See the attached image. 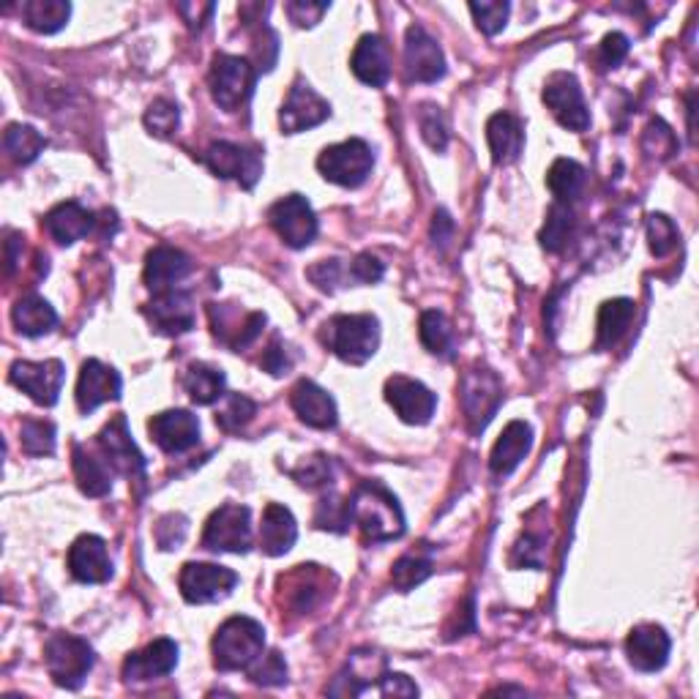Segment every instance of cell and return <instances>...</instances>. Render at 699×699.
Instances as JSON below:
<instances>
[{
  "mask_svg": "<svg viewBox=\"0 0 699 699\" xmlns=\"http://www.w3.org/2000/svg\"><path fill=\"white\" fill-rule=\"evenodd\" d=\"M298 539V525L290 509L279 503H268L262 511V525H260V549L271 558L290 552L292 543Z\"/></svg>",
  "mask_w": 699,
  "mask_h": 699,
  "instance_id": "obj_30",
  "label": "cell"
},
{
  "mask_svg": "<svg viewBox=\"0 0 699 699\" xmlns=\"http://www.w3.org/2000/svg\"><path fill=\"white\" fill-rule=\"evenodd\" d=\"M20 443L28 457H50L56 451V427L41 418H28L22 421Z\"/></svg>",
  "mask_w": 699,
  "mask_h": 699,
  "instance_id": "obj_42",
  "label": "cell"
},
{
  "mask_svg": "<svg viewBox=\"0 0 699 699\" xmlns=\"http://www.w3.org/2000/svg\"><path fill=\"white\" fill-rule=\"evenodd\" d=\"M386 399L393 408V413L402 418L405 423H413V427L427 423L435 416V408H438V397L423 382L402 378V375L386 382Z\"/></svg>",
  "mask_w": 699,
  "mask_h": 699,
  "instance_id": "obj_16",
  "label": "cell"
},
{
  "mask_svg": "<svg viewBox=\"0 0 699 699\" xmlns=\"http://www.w3.org/2000/svg\"><path fill=\"white\" fill-rule=\"evenodd\" d=\"M178 127H181V110H178L176 101L157 99L146 110V129L153 137H172Z\"/></svg>",
  "mask_w": 699,
  "mask_h": 699,
  "instance_id": "obj_46",
  "label": "cell"
},
{
  "mask_svg": "<svg viewBox=\"0 0 699 699\" xmlns=\"http://www.w3.org/2000/svg\"><path fill=\"white\" fill-rule=\"evenodd\" d=\"M322 342L350 367H361L378 352L380 322L372 314H337L322 326Z\"/></svg>",
  "mask_w": 699,
  "mask_h": 699,
  "instance_id": "obj_2",
  "label": "cell"
},
{
  "mask_svg": "<svg viewBox=\"0 0 699 699\" xmlns=\"http://www.w3.org/2000/svg\"><path fill=\"white\" fill-rule=\"evenodd\" d=\"M372 148L363 140H358V137L328 146L318 157V170L322 172V178L344 189L361 187L369 178V172H372Z\"/></svg>",
  "mask_w": 699,
  "mask_h": 699,
  "instance_id": "obj_6",
  "label": "cell"
},
{
  "mask_svg": "<svg viewBox=\"0 0 699 699\" xmlns=\"http://www.w3.org/2000/svg\"><path fill=\"white\" fill-rule=\"evenodd\" d=\"M292 478L307 489L326 487V483H331V478H333L331 462H328V457H322V453H314V457L303 459L301 468L292 470Z\"/></svg>",
  "mask_w": 699,
  "mask_h": 699,
  "instance_id": "obj_52",
  "label": "cell"
},
{
  "mask_svg": "<svg viewBox=\"0 0 699 699\" xmlns=\"http://www.w3.org/2000/svg\"><path fill=\"white\" fill-rule=\"evenodd\" d=\"M642 148L648 157H656V159H669L675 153V148H678V140H675L672 129L667 127L665 121H650L648 129H645L642 134Z\"/></svg>",
  "mask_w": 699,
  "mask_h": 699,
  "instance_id": "obj_49",
  "label": "cell"
},
{
  "mask_svg": "<svg viewBox=\"0 0 699 699\" xmlns=\"http://www.w3.org/2000/svg\"><path fill=\"white\" fill-rule=\"evenodd\" d=\"M459 399H462V410L470 429L481 432L492 421V416L498 413L500 402H503V382H500L492 369L473 367L470 372H465Z\"/></svg>",
  "mask_w": 699,
  "mask_h": 699,
  "instance_id": "obj_8",
  "label": "cell"
},
{
  "mask_svg": "<svg viewBox=\"0 0 699 699\" xmlns=\"http://www.w3.org/2000/svg\"><path fill=\"white\" fill-rule=\"evenodd\" d=\"M635 301L629 298H615L607 301L599 312V350H609L623 339L629 331L631 320H635Z\"/></svg>",
  "mask_w": 699,
  "mask_h": 699,
  "instance_id": "obj_36",
  "label": "cell"
},
{
  "mask_svg": "<svg viewBox=\"0 0 699 699\" xmlns=\"http://www.w3.org/2000/svg\"><path fill=\"white\" fill-rule=\"evenodd\" d=\"M202 547L211 549V552H249L252 549V513L247 506H219L208 519Z\"/></svg>",
  "mask_w": 699,
  "mask_h": 699,
  "instance_id": "obj_7",
  "label": "cell"
},
{
  "mask_svg": "<svg viewBox=\"0 0 699 699\" xmlns=\"http://www.w3.org/2000/svg\"><path fill=\"white\" fill-rule=\"evenodd\" d=\"M487 142L495 164H511L519 159L525 146L522 123L511 112H495L487 123Z\"/></svg>",
  "mask_w": 699,
  "mask_h": 699,
  "instance_id": "obj_31",
  "label": "cell"
},
{
  "mask_svg": "<svg viewBox=\"0 0 699 699\" xmlns=\"http://www.w3.org/2000/svg\"><path fill=\"white\" fill-rule=\"evenodd\" d=\"M547 187L558 197V202H569L585 187V167L573 159H558L547 172Z\"/></svg>",
  "mask_w": 699,
  "mask_h": 699,
  "instance_id": "obj_38",
  "label": "cell"
},
{
  "mask_svg": "<svg viewBox=\"0 0 699 699\" xmlns=\"http://www.w3.org/2000/svg\"><path fill=\"white\" fill-rule=\"evenodd\" d=\"M266 648V629L247 615L224 620L213 637V665L222 672H241L262 656Z\"/></svg>",
  "mask_w": 699,
  "mask_h": 699,
  "instance_id": "obj_3",
  "label": "cell"
},
{
  "mask_svg": "<svg viewBox=\"0 0 699 699\" xmlns=\"http://www.w3.org/2000/svg\"><path fill=\"white\" fill-rule=\"evenodd\" d=\"M148 320L164 337H178V333H187L194 326V307H191V298L187 292H159L151 303L146 307Z\"/></svg>",
  "mask_w": 699,
  "mask_h": 699,
  "instance_id": "obj_24",
  "label": "cell"
},
{
  "mask_svg": "<svg viewBox=\"0 0 699 699\" xmlns=\"http://www.w3.org/2000/svg\"><path fill=\"white\" fill-rule=\"evenodd\" d=\"M254 66L247 58L227 56V52H219L208 71V88H211L213 101L227 112H236L238 107L247 104L254 91Z\"/></svg>",
  "mask_w": 699,
  "mask_h": 699,
  "instance_id": "obj_5",
  "label": "cell"
},
{
  "mask_svg": "<svg viewBox=\"0 0 699 699\" xmlns=\"http://www.w3.org/2000/svg\"><path fill=\"white\" fill-rule=\"evenodd\" d=\"M470 14H473L478 31H483L487 36H495L500 33L506 28V22H509V14H511V6L509 3H470Z\"/></svg>",
  "mask_w": 699,
  "mask_h": 699,
  "instance_id": "obj_50",
  "label": "cell"
},
{
  "mask_svg": "<svg viewBox=\"0 0 699 699\" xmlns=\"http://www.w3.org/2000/svg\"><path fill=\"white\" fill-rule=\"evenodd\" d=\"M69 573L77 582L86 585H101L110 582L112 577V560L107 555V543L99 536H80L69 547Z\"/></svg>",
  "mask_w": 699,
  "mask_h": 699,
  "instance_id": "obj_20",
  "label": "cell"
},
{
  "mask_svg": "<svg viewBox=\"0 0 699 699\" xmlns=\"http://www.w3.org/2000/svg\"><path fill=\"white\" fill-rule=\"evenodd\" d=\"M631 44L623 33H607L605 41L599 44V63L601 69H615L626 56H629Z\"/></svg>",
  "mask_w": 699,
  "mask_h": 699,
  "instance_id": "obj_56",
  "label": "cell"
},
{
  "mask_svg": "<svg viewBox=\"0 0 699 699\" xmlns=\"http://www.w3.org/2000/svg\"><path fill=\"white\" fill-rule=\"evenodd\" d=\"M187 539V519L181 513H167L157 525V541L161 549H176L178 543Z\"/></svg>",
  "mask_w": 699,
  "mask_h": 699,
  "instance_id": "obj_54",
  "label": "cell"
},
{
  "mask_svg": "<svg viewBox=\"0 0 699 699\" xmlns=\"http://www.w3.org/2000/svg\"><path fill=\"white\" fill-rule=\"evenodd\" d=\"M116 399H121V375L96 358L82 363L80 380H77V408L82 413H93L96 408Z\"/></svg>",
  "mask_w": 699,
  "mask_h": 699,
  "instance_id": "obj_18",
  "label": "cell"
},
{
  "mask_svg": "<svg viewBox=\"0 0 699 699\" xmlns=\"http://www.w3.org/2000/svg\"><path fill=\"white\" fill-rule=\"evenodd\" d=\"M11 320L22 337H44L56 328L58 314L41 296H26L11 309Z\"/></svg>",
  "mask_w": 699,
  "mask_h": 699,
  "instance_id": "obj_35",
  "label": "cell"
},
{
  "mask_svg": "<svg viewBox=\"0 0 699 699\" xmlns=\"http://www.w3.org/2000/svg\"><path fill=\"white\" fill-rule=\"evenodd\" d=\"M3 148L17 164H31V161L39 159V153L47 148V140L33 127L11 123L3 134Z\"/></svg>",
  "mask_w": 699,
  "mask_h": 699,
  "instance_id": "obj_39",
  "label": "cell"
},
{
  "mask_svg": "<svg viewBox=\"0 0 699 699\" xmlns=\"http://www.w3.org/2000/svg\"><path fill=\"white\" fill-rule=\"evenodd\" d=\"M238 573L217 563H187L178 573V588L189 605H213L232 593Z\"/></svg>",
  "mask_w": 699,
  "mask_h": 699,
  "instance_id": "obj_11",
  "label": "cell"
},
{
  "mask_svg": "<svg viewBox=\"0 0 699 699\" xmlns=\"http://www.w3.org/2000/svg\"><path fill=\"white\" fill-rule=\"evenodd\" d=\"M112 465L107 459L93 457L86 446H74V478L77 487L88 498H104L112 489Z\"/></svg>",
  "mask_w": 699,
  "mask_h": 699,
  "instance_id": "obj_32",
  "label": "cell"
},
{
  "mask_svg": "<svg viewBox=\"0 0 699 699\" xmlns=\"http://www.w3.org/2000/svg\"><path fill=\"white\" fill-rule=\"evenodd\" d=\"M543 541L533 539V536H525L519 539L517 547H513L511 563L513 566H528V569H541L543 566Z\"/></svg>",
  "mask_w": 699,
  "mask_h": 699,
  "instance_id": "obj_57",
  "label": "cell"
},
{
  "mask_svg": "<svg viewBox=\"0 0 699 699\" xmlns=\"http://www.w3.org/2000/svg\"><path fill=\"white\" fill-rule=\"evenodd\" d=\"M380 695L382 697H418V686L408 678V675L386 672L380 680Z\"/></svg>",
  "mask_w": 699,
  "mask_h": 699,
  "instance_id": "obj_59",
  "label": "cell"
},
{
  "mask_svg": "<svg viewBox=\"0 0 699 699\" xmlns=\"http://www.w3.org/2000/svg\"><path fill=\"white\" fill-rule=\"evenodd\" d=\"M249 678L257 686H282L287 683V665L282 653L271 650V653L260 656L252 667H249Z\"/></svg>",
  "mask_w": 699,
  "mask_h": 699,
  "instance_id": "obj_51",
  "label": "cell"
},
{
  "mask_svg": "<svg viewBox=\"0 0 699 699\" xmlns=\"http://www.w3.org/2000/svg\"><path fill=\"white\" fill-rule=\"evenodd\" d=\"M178 667V645L172 639H157L148 648L131 653L123 661V678L129 683H142V680H157L170 675Z\"/></svg>",
  "mask_w": 699,
  "mask_h": 699,
  "instance_id": "obj_21",
  "label": "cell"
},
{
  "mask_svg": "<svg viewBox=\"0 0 699 699\" xmlns=\"http://www.w3.org/2000/svg\"><path fill=\"white\" fill-rule=\"evenodd\" d=\"M432 573V558L429 552H408L393 563L391 579L399 590H413Z\"/></svg>",
  "mask_w": 699,
  "mask_h": 699,
  "instance_id": "obj_41",
  "label": "cell"
},
{
  "mask_svg": "<svg viewBox=\"0 0 699 699\" xmlns=\"http://www.w3.org/2000/svg\"><path fill=\"white\" fill-rule=\"evenodd\" d=\"M290 405L296 416L312 429H333L337 427V402L322 391L318 382L298 380L290 391Z\"/></svg>",
  "mask_w": 699,
  "mask_h": 699,
  "instance_id": "obj_23",
  "label": "cell"
},
{
  "mask_svg": "<svg viewBox=\"0 0 699 699\" xmlns=\"http://www.w3.org/2000/svg\"><path fill=\"white\" fill-rule=\"evenodd\" d=\"M148 432L164 453H183L200 440V421L189 410H164L151 418Z\"/></svg>",
  "mask_w": 699,
  "mask_h": 699,
  "instance_id": "obj_19",
  "label": "cell"
},
{
  "mask_svg": "<svg viewBox=\"0 0 699 699\" xmlns=\"http://www.w3.org/2000/svg\"><path fill=\"white\" fill-rule=\"evenodd\" d=\"M648 241L650 252L656 257H667L678 247V230H675L672 219H667L665 213H650L648 217Z\"/></svg>",
  "mask_w": 699,
  "mask_h": 699,
  "instance_id": "obj_48",
  "label": "cell"
},
{
  "mask_svg": "<svg viewBox=\"0 0 699 699\" xmlns=\"http://www.w3.org/2000/svg\"><path fill=\"white\" fill-rule=\"evenodd\" d=\"M326 11L328 3H312V0H292V3H287V17H290L298 28L318 26Z\"/></svg>",
  "mask_w": 699,
  "mask_h": 699,
  "instance_id": "obj_55",
  "label": "cell"
},
{
  "mask_svg": "<svg viewBox=\"0 0 699 699\" xmlns=\"http://www.w3.org/2000/svg\"><path fill=\"white\" fill-rule=\"evenodd\" d=\"M224 382L222 369L211 367L206 361L189 363L187 372H183V388H187L191 402L202 405V408L224 397Z\"/></svg>",
  "mask_w": 699,
  "mask_h": 699,
  "instance_id": "obj_34",
  "label": "cell"
},
{
  "mask_svg": "<svg viewBox=\"0 0 699 699\" xmlns=\"http://www.w3.org/2000/svg\"><path fill=\"white\" fill-rule=\"evenodd\" d=\"M418 337L432 356L448 358L453 352V328L443 312H435V309L423 312L421 322H418Z\"/></svg>",
  "mask_w": 699,
  "mask_h": 699,
  "instance_id": "obj_40",
  "label": "cell"
},
{
  "mask_svg": "<svg viewBox=\"0 0 699 699\" xmlns=\"http://www.w3.org/2000/svg\"><path fill=\"white\" fill-rule=\"evenodd\" d=\"M69 17L71 6L66 0H28L22 6V20L36 33H58Z\"/></svg>",
  "mask_w": 699,
  "mask_h": 699,
  "instance_id": "obj_37",
  "label": "cell"
},
{
  "mask_svg": "<svg viewBox=\"0 0 699 699\" xmlns=\"http://www.w3.org/2000/svg\"><path fill=\"white\" fill-rule=\"evenodd\" d=\"M405 69L410 82H438L446 74L443 50L421 26H410L405 36Z\"/></svg>",
  "mask_w": 699,
  "mask_h": 699,
  "instance_id": "obj_17",
  "label": "cell"
},
{
  "mask_svg": "<svg viewBox=\"0 0 699 699\" xmlns=\"http://www.w3.org/2000/svg\"><path fill=\"white\" fill-rule=\"evenodd\" d=\"M257 413V405L243 393H230L224 399L222 408L217 410V423L224 429V432H238V429L247 427L252 421V416Z\"/></svg>",
  "mask_w": 699,
  "mask_h": 699,
  "instance_id": "obj_45",
  "label": "cell"
},
{
  "mask_svg": "<svg viewBox=\"0 0 699 699\" xmlns=\"http://www.w3.org/2000/svg\"><path fill=\"white\" fill-rule=\"evenodd\" d=\"M571 222H573L571 208L566 206V202H555V206L549 208L547 224H543V230H541L543 249H549V252H560V249H563V243L569 241Z\"/></svg>",
  "mask_w": 699,
  "mask_h": 699,
  "instance_id": "obj_43",
  "label": "cell"
},
{
  "mask_svg": "<svg viewBox=\"0 0 699 699\" xmlns=\"http://www.w3.org/2000/svg\"><path fill=\"white\" fill-rule=\"evenodd\" d=\"M178 14L183 17L191 31H200L208 17L213 14V3H178Z\"/></svg>",
  "mask_w": 699,
  "mask_h": 699,
  "instance_id": "obj_60",
  "label": "cell"
},
{
  "mask_svg": "<svg viewBox=\"0 0 699 699\" xmlns=\"http://www.w3.org/2000/svg\"><path fill=\"white\" fill-rule=\"evenodd\" d=\"M543 104L563 129L585 131L590 127V112L585 104L582 88L569 71H558V74L549 77L547 86H543Z\"/></svg>",
  "mask_w": 699,
  "mask_h": 699,
  "instance_id": "obj_10",
  "label": "cell"
},
{
  "mask_svg": "<svg viewBox=\"0 0 699 699\" xmlns=\"http://www.w3.org/2000/svg\"><path fill=\"white\" fill-rule=\"evenodd\" d=\"M328 116H331V104L307 82L296 80L287 91L282 112H279V127L284 134H298V131L320 127L322 121H328Z\"/></svg>",
  "mask_w": 699,
  "mask_h": 699,
  "instance_id": "obj_15",
  "label": "cell"
},
{
  "mask_svg": "<svg viewBox=\"0 0 699 699\" xmlns=\"http://www.w3.org/2000/svg\"><path fill=\"white\" fill-rule=\"evenodd\" d=\"M322 573L318 571V566H298L290 577H282L287 605H290L296 612L307 615L318 607V601L322 599V585H320Z\"/></svg>",
  "mask_w": 699,
  "mask_h": 699,
  "instance_id": "obj_33",
  "label": "cell"
},
{
  "mask_svg": "<svg viewBox=\"0 0 699 699\" xmlns=\"http://www.w3.org/2000/svg\"><path fill=\"white\" fill-rule=\"evenodd\" d=\"M453 230L451 219H448L446 211H438L435 213V227H432V236H435V243H446L448 241V232Z\"/></svg>",
  "mask_w": 699,
  "mask_h": 699,
  "instance_id": "obj_62",
  "label": "cell"
},
{
  "mask_svg": "<svg viewBox=\"0 0 699 699\" xmlns=\"http://www.w3.org/2000/svg\"><path fill=\"white\" fill-rule=\"evenodd\" d=\"M268 222L292 249L309 247L318 236V217H314L312 206L303 194H287L279 202H273L271 211H268Z\"/></svg>",
  "mask_w": 699,
  "mask_h": 699,
  "instance_id": "obj_9",
  "label": "cell"
},
{
  "mask_svg": "<svg viewBox=\"0 0 699 699\" xmlns=\"http://www.w3.org/2000/svg\"><path fill=\"white\" fill-rule=\"evenodd\" d=\"M530 446H533V429L525 421H511L509 427L503 429L500 440L492 448V457H489V468L498 476H509L519 468L525 457L530 453Z\"/></svg>",
  "mask_w": 699,
  "mask_h": 699,
  "instance_id": "obj_29",
  "label": "cell"
},
{
  "mask_svg": "<svg viewBox=\"0 0 699 699\" xmlns=\"http://www.w3.org/2000/svg\"><path fill=\"white\" fill-rule=\"evenodd\" d=\"M206 164L213 176L232 178L243 189H252L262 176V159L254 148L236 146V142H213L206 151Z\"/></svg>",
  "mask_w": 699,
  "mask_h": 699,
  "instance_id": "obj_14",
  "label": "cell"
},
{
  "mask_svg": "<svg viewBox=\"0 0 699 699\" xmlns=\"http://www.w3.org/2000/svg\"><path fill=\"white\" fill-rule=\"evenodd\" d=\"M350 513L367 541H393L405 533V513L397 498L378 481L358 483L350 495Z\"/></svg>",
  "mask_w": 699,
  "mask_h": 699,
  "instance_id": "obj_1",
  "label": "cell"
},
{
  "mask_svg": "<svg viewBox=\"0 0 699 699\" xmlns=\"http://www.w3.org/2000/svg\"><path fill=\"white\" fill-rule=\"evenodd\" d=\"M262 367H266L271 375H277V378L290 369V361H287V352H284L282 339L279 337H273L271 348H268L266 356H262Z\"/></svg>",
  "mask_w": 699,
  "mask_h": 699,
  "instance_id": "obj_61",
  "label": "cell"
},
{
  "mask_svg": "<svg viewBox=\"0 0 699 699\" xmlns=\"http://www.w3.org/2000/svg\"><path fill=\"white\" fill-rule=\"evenodd\" d=\"M352 522L350 513V500L337 498V495H326V498L318 503V511H314V525L320 530H331V533H348Z\"/></svg>",
  "mask_w": 699,
  "mask_h": 699,
  "instance_id": "obj_44",
  "label": "cell"
},
{
  "mask_svg": "<svg viewBox=\"0 0 699 699\" xmlns=\"http://www.w3.org/2000/svg\"><path fill=\"white\" fill-rule=\"evenodd\" d=\"M382 273H386V268H382V262L372 254H358L350 266V279L352 282H361V284L380 282Z\"/></svg>",
  "mask_w": 699,
  "mask_h": 699,
  "instance_id": "obj_58",
  "label": "cell"
},
{
  "mask_svg": "<svg viewBox=\"0 0 699 699\" xmlns=\"http://www.w3.org/2000/svg\"><path fill=\"white\" fill-rule=\"evenodd\" d=\"M63 378V363L56 358H50V361H14L9 372V380L17 388H22L36 405H44V408H52L58 402Z\"/></svg>",
  "mask_w": 699,
  "mask_h": 699,
  "instance_id": "obj_12",
  "label": "cell"
},
{
  "mask_svg": "<svg viewBox=\"0 0 699 699\" xmlns=\"http://www.w3.org/2000/svg\"><path fill=\"white\" fill-rule=\"evenodd\" d=\"M96 443L104 451V459L112 465L116 473L127 476L131 481H142V476H146V459H142L140 448L131 440L127 416L118 413L112 418V421L99 432Z\"/></svg>",
  "mask_w": 699,
  "mask_h": 699,
  "instance_id": "obj_13",
  "label": "cell"
},
{
  "mask_svg": "<svg viewBox=\"0 0 699 699\" xmlns=\"http://www.w3.org/2000/svg\"><path fill=\"white\" fill-rule=\"evenodd\" d=\"M93 213L82 208L80 202H61L44 217V230L50 232L52 241H58L61 247H71L93 230Z\"/></svg>",
  "mask_w": 699,
  "mask_h": 699,
  "instance_id": "obj_28",
  "label": "cell"
},
{
  "mask_svg": "<svg viewBox=\"0 0 699 699\" xmlns=\"http://www.w3.org/2000/svg\"><path fill=\"white\" fill-rule=\"evenodd\" d=\"M189 271L191 260L176 247H157L146 257V284L148 290H153V296L176 290V284L183 282Z\"/></svg>",
  "mask_w": 699,
  "mask_h": 699,
  "instance_id": "obj_27",
  "label": "cell"
},
{
  "mask_svg": "<svg viewBox=\"0 0 699 699\" xmlns=\"http://www.w3.org/2000/svg\"><path fill=\"white\" fill-rule=\"evenodd\" d=\"M382 675H386V659L375 650H356L350 656L348 667L331 683L328 695L333 697H356L361 691H367L372 683H380Z\"/></svg>",
  "mask_w": 699,
  "mask_h": 699,
  "instance_id": "obj_25",
  "label": "cell"
},
{
  "mask_svg": "<svg viewBox=\"0 0 699 699\" xmlns=\"http://www.w3.org/2000/svg\"><path fill=\"white\" fill-rule=\"evenodd\" d=\"M669 648H672V642H669L667 631L653 623L637 626L626 639V656L639 672H659L667 665Z\"/></svg>",
  "mask_w": 699,
  "mask_h": 699,
  "instance_id": "obj_22",
  "label": "cell"
},
{
  "mask_svg": "<svg viewBox=\"0 0 699 699\" xmlns=\"http://www.w3.org/2000/svg\"><path fill=\"white\" fill-rule=\"evenodd\" d=\"M93 648L74 635H52L44 645V665L61 689H80L93 669Z\"/></svg>",
  "mask_w": 699,
  "mask_h": 699,
  "instance_id": "obj_4",
  "label": "cell"
},
{
  "mask_svg": "<svg viewBox=\"0 0 699 699\" xmlns=\"http://www.w3.org/2000/svg\"><path fill=\"white\" fill-rule=\"evenodd\" d=\"M418 129H421V137L432 151H446L448 123L438 104H421V110H418Z\"/></svg>",
  "mask_w": 699,
  "mask_h": 699,
  "instance_id": "obj_47",
  "label": "cell"
},
{
  "mask_svg": "<svg viewBox=\"0 0 699 699\" xmlns=\"http://www.w3.org/2000/svg\"><path fill=\"white\" fill-rule=\"evenodd\" d=\"M307 277L320 287L322 292H333L339 284L344 282V277H350V271L344 273L342 260H322L318 266H312L307 271Z\"/></svg>",
  "mask_w": 699,
  "mask_h": 699,
  "instance_id": "obj_53",
  "label": "cell"
},
{
  "mask_svg": "<svg viewBox=\"0 0 699 699\" xmlns=\"http://www.w3.org/2000/svg\"><path fill=\"white\" fill-rule=\"evenodd\" d=\"M350 69L363 86L382 88L391 77V56H388V44L378 33H367L358 39L356 50H352Z\"/></svg>",
  "mask_w": 699,
  "mask_h": 699,
  "instance_id": "obj_26",
  "label": "cell"
}]
</instances>
